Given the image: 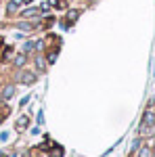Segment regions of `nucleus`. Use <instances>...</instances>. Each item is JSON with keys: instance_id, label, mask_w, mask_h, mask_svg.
Wrapping results in <instances>:
<instances>
[{"instance_id": "f257e3e1", "label": "nucleus", "mask_w": 155, "mask_h": 157, "mask_svg": "<svg viewBox=\"0 0 155 157\" xmlns=\"http://www.w3.org/2000/svg\"><path fill=\"white\" fill-rule=\"evenodd\" d=\"M153 124H155V111L153 109H147V111H145V117H143V124H141V132L147 134L151 130Z\"/></svg>"}, {"instance_id": "f03ea898", "label": "nucleus", "mask_w": 155, "mask_h": 157, "mask_svg": "<svg viewBox=\"0 0 155 157\" xmlns=\"http://www.w3.org/2000/svg\"><path fill=\"white\" fill-rule=\"evenodd\" d=\"M34 82H36V73H32V71H23L21 73V84L29 86V84H34Z\"/></svg>"}, {"instance_id": "7ed1b4c3", "label": "nucleus", "mask_w": 155, "mask_h": 157, "mask_svg": "<svg viewBox=\"0 0 155 157\" xmlns=\"http://www.w3.org/2000/svg\"><path fill=\"white\" fill-rule=\"evenodd\" d=\"M19 4H21V0H11L9 6H6V13H9V15H15L17 9H19Z\"/></svg>"}, {"instance_id": "20e7f679", "label": "nucleus", "mask_w": 155, "mask_h": 157, "mask_svg": "<svg viewBox=\"0 0 155 157\" xmlns=\"http://www.w3.org/2000/svg\"><path fill=\"white\" fill-rule=\"evenodd\" d=\"M13 94H15V86H6V88L2 90V98H4V101H9Z\"/></svg>"}, {"instance_id": "39448f33", "label": "nucleus", "mask_w": 155, "mask_h": 157, "mask_svg": "<svg viewBox=\"0 0 155 157\" xmlns=\"http://www.w3.org/2000/svg\"><path fill=\"white\" fill-rule=\"evenodd\" d=\"M27 124H29V117H19V120H17V130H25V128H27Z\"/></svg>"}, {"instance_id": "423d86ee", "label": "nucleus", "mask_w": 155, "mask_h": 157, "mask_svg": "<svg viewBox=\"0 0 155 157\" xmlns=\"http://www.w3.org/2000/svg\"><path fill=\"white\" fill-rule=\"evenodd\" d=\"M48 155H50V157H63V149H61L59 145H55V149H50Z\"/></svg>"}, {"instance_id": "0eeeda50", "label": "nucleus", "mask_w": 155, "mask_h": 157, "mask_svg": "<svg viewBox=\"0 0 155 157\" xmlns=\"http://www.w3.org/2000/svg\"><path fill=\"white\" fill-rule=\"evenodd\" d=\"M21 17H27V19L29 17H38V9H27V11L21 13Z\"/></svg>"}, {"instance_id": "6e6552de", "label": "nucleus", "mask_w": 155, "mask_h": 157, "mask_svg": "<svg viewBox=\"0 0 155 157\" xmlns=\"http://www.w3.org/2000/svg\"><path fill=\"white\" fill-rule=\"evenodd\" d=\"M78 15H80V11H69L67 13V23H73L78 19Z\"/></svg>"}, {"instance_id": "1a4fd4ad", "label": "nucleus", "mask_w": 155, "mask_h": 157, "mask_svg": "<svg viewBox=\"0 0 155 157\" xmlns=\"http://www.w3.org/2000/svg\"><path fill=\"white\" fill-rule=\"evenodd\" d=\"M15 65H17V67H21V65H25V55H23V52L15 57Z\"/></svg>"}, {"instance_id": "9d476101", "label": "nucleus", "mask_w": 155, "mask_h": 157, "mask_svg": "<svg viewBox=\"0 0 155 157\" xmlns=\"http://www.w3.org/2000/svg\"><path fill=\"white\" fill-rule=\"evenodd\" d=\"M32 48H36V42H27V44L23 46V50H25V52H29Z\"/></svg>"}, {"instance_id": "9b49d317", "label": "nucleus", "mask_w": 155, "mask_h": 157, "mask_svg": "<svg viewBox=\"0 0 155 157\" xmlns=\"http://www.w3.org/2000/svg\"><path fill=\"white\" fill-rule=\"evenodd\" d=\"M36 63H38V69H40V71H44V69H46V67H44V59H40V57H38Z\"/></svg>"}, {"instance_id": "f8f14e48", "label": "nucleus", "mask_w": 155, "mask_h": 157, "mask_svg": "<svg viewBox=\"0 0 155 157\" xmlns=\"http://www.w3.org/2000/svg\"><path fill=\"white\" fill-rule=\"evenodd\" d=\"M57 61V50L55 52H48V63H55Z\"/></svg>"}, {"instance_id": "ddd939ff", "label": "nucleus", "mask_w": 155, "mask_h": 157, "mask_svg": "<svg viewBox=\"0 0 155 157\" xmlns=\"http://www.w3.org/2000/svg\"><path fill=\"white\" fill-rule=\"evenodd\" d=\"M19 29H32V25L29 23H19Z\"/></svg>"}, {"instance_id": "4468645a", "label": "nucleus", "mask_w": 155, "mask_h": 157, "mask_svg": "<svg viewBox=\"0 0 155 157\" xmlns=\"http://www.w3.org/2000/svg\"><path fill=\"white\" fill-rule=\"evenodd\" d=\"M0 48H2V40H0Z\"/></svg>"}, {"instance_id": "2eb2a0df", "label": "nucleus", "mask_w": 155, "mask_h": 157, "mask_svg": "<svg viewBox=\"0 0 155 157\" xmlns=\"http://www.w3.org/2000/svg\"><path fill=\"white\" fill-rule=\"evenodd\" d=\"M2 120H4V117H2V115H0V121H2Z\"/></svg>"}]
</instances>
